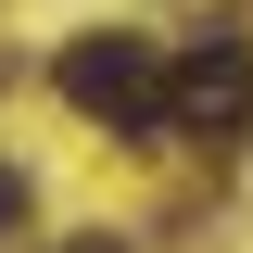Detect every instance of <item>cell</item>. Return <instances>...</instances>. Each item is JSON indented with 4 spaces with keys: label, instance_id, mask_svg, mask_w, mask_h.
<instances>
[{
    "label": "cell",
    "instance_id": "6da1fadb",
    "mask_svg": "<svg viewBox=\"0 0 253 253\" xmlns=\"http://www.w3.org/2000/svg\"><path fill=\"white\" fill-rule=\"evenodd\" d=\"M63 101L89 126H114V139H165L177 126V76H165V51L152 38H126V26H89V38H63Z\"/></svg>",
    "mask_w": 253,
    "mask_h": 253
},
{
    "label": "cell",
    "instance_id": "7a4b0ae2",
    "mask_svg": "<svg viewBox=\"0 0 253 253\" xmlns=\"http://www.w3.org/2000/svg\"><path fill=\"white\" fill-rule=\"evenodd\" d=\"M177 126L190 139H241L253 126V38L241 26H203L177 51Z\"/></svg>",
    "mask_w": 253,
    "mask_h": 253
},
{
    "label": "cell",
    "instance_id": "3957f363",
    "mask_svg": "<svg viewBox=\"0 0 253 253\" xmlns=\"http://www.w3.org/2000/svg\"><path fill=\"white\" fill-rule=\"evenodd\" d=\"M13 215H26V177H13V165H0V228H13Z\"/></svg>",
    "mask_w": 253,
    "mask_h": 253
},
{
    "label": "cell",
    "instance_id": "277c9868",
    "mask_svg": "<svg viewBox=\"0 0 253 253\" xmlns=\"http://www.w3.org/2000/svg\"><path fill=\"white\" fill-rule=\"evenodd\" d=\"M51 253H126V241H101V228H89V241H51Z\"/></svg>",
    "mask_w": 253,
    "mask_h": 253
}]
</instances>
